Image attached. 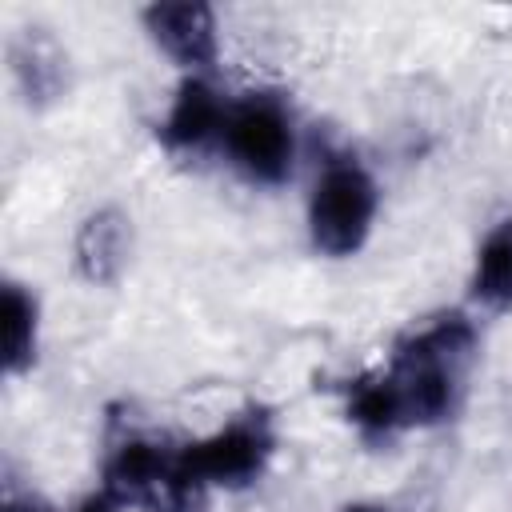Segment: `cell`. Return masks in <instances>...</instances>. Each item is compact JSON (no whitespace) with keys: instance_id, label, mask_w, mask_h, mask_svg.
<instances>
[{"instance_id":"8","label":"cell","mask_w":512,"mask_h":512,"mask_svg":"<svg viewBox=\"0 0 512 512\" xmlns=\"http://www.w3.org/2000/svg\"><path fill=\"white\" fill-rule=\"evenodd\" d=\"M344 416L360 432V440H368V444H384L400 428H408L404 424V404H400L396 376L388 368L352 376L344 384Z\"/></svg>"},{"instance_id":"11","label":"cell","mask_w":512,"mask_h":512,"mask_svg":"<svg viewBox=\"0 0 512 512\" xmlns=\"http://www.w3.org/2000/svg\"><path fill=\"white\" fill-rule=\"evenodd\" d=\"M0 316H4V372H8V376H20V372H28L32 360H36L40 304H36V296H32L24 284L4 280Z\"/></svg>"},{"instance_id":"7","label":"cell","mask_w":512,"mask_h":512,"mask_svg":"<svg viewBox=\"0 0 512 512\" xmlns=\"http://www.w3.org/2000/svg\"><path fill=\"white\" fill-rule=\"evenodd\" d=\"M128 240H132V232H128V216L120 208L108 204V208L88 212L72 240L76 272L96 288L120 280V272L128 264Z\"/></svg>"},{"instance_id":"4","label":"cell","mask_w":512,"mask_h":512,"mask_svg":"<svg viewBox=\"0 0 512 512\" xmlns=\"http://www.w3.org/2000/svg\"><path fill=\"white\" fill-rule=\"evenodd\" d=\"M224 148L232 164L252 180V184H284L292 172L296 156V132L292 116L280 96L272 92H252L228 108L224 120Z\"/></svg>"},{"instance_id":"3","label":"cell","mask_w":512,"mask_h":512,"mask_svg":"<svg viewBox=\"0 0 512 512\" xmlns=\"http://www.w3.org/2000/svg\"><path fill=\"white\" fill-rule=\"evenodd\" d=\"M276 452V428L264 408H244L204 440L184 444V468L200 488H248Z\"/></svg>"},{"instance_id":"9","label":"cell","mask_w":512,"mask_h":512,"mask_svg":"<svg viewBox=\"0 0 512 512\" xmlns=\"http://www.w3.org/2000/svg\"><path fill=\"white\" fill-rule=\"evenodd\" d=\"M12 72L28 104H48L68 84V56L48 28H24L12 44Z\"/></svg>"},{"instance_id":"10","label":"cell","mask_w":512,"mask_h":512,"mask_svg":"<svg viewBox=\"0 0 512 512\" xmlns=\"http://www.w3.org/2000/svg\"><path fill=\"white\" fill-rule=\"evenodd\" d=\"M468 288L484 308L512 312V216L496 220L480 240Z\"/></svg>"},{"instance_id":"6","label":"cell","mask_w":512,"mask_h":512,"mask_svg":"<svg viewBox=\"0 0 512 512\" xmlns=\"http://www.w3.org/2000/svg\"><path fill=\"white\" fill-rule=\"evenodd\" d=\"M228 108H232V104H224L220 92H216L204 76L188 72V76L176 84V96H172L168 116H164V124H160V140H164L172 152H196V148H204V144H212V140L224 136Z\"/></svg>"},{"instance_id":"2","label":"cell","mask_w":512,"mask_h":512,"mask_svg":"<svg viewBox=\"0 0 512 512\" xmlns=\"http://www.w3.org/2000/svg\"><path fill=\"white\" fill-rule=\"evenodd\" d=\"M376 180L352 156L332 160L308 196V236L324 256H352L364 248L376 220Z\"/></svg>"},{"instance_id":"1","label":"cell","mask_w":512,"mask_h":512,"mask_svg":"<svg viewBox=\"0 0 512 512\" xmlns=\"http://www.w3.org/2000/svg\"><path fill=\"white\" fill-rule=\"evenodd\" d=\"M120 508L140 504L144 512H192L204 488L184 468V448H168L152 436H128L104 460L100 484Z\"/></svg>"},{"instance_id":"5","label":"cell","mask_w":512,"mask_h":512,"mask_svg":"<svg viewBox=\"0 0 512 512\" xmlns=\"http://www.w3.org/2000/svg\"><path fill=\"white\" fill-rule=\"evenodd\" d=\"M148 36L188 72H200L216 60V16L200 0H164L144 8Z\"/></svg>"},{"instance_id":"12","label":"cell","mask_w":512,"mask_h":512,"mask_svg":"<svg viewBox=\"0 0 512 512\" xmlns=\"http://www.w3.org/2000/svg\"><path fill=\"white\" fill-rule=\"evenodd\" d=\"M340 512H392L388 504H372V500H352V504H344Z\"/></svg>"}]
</instances>
